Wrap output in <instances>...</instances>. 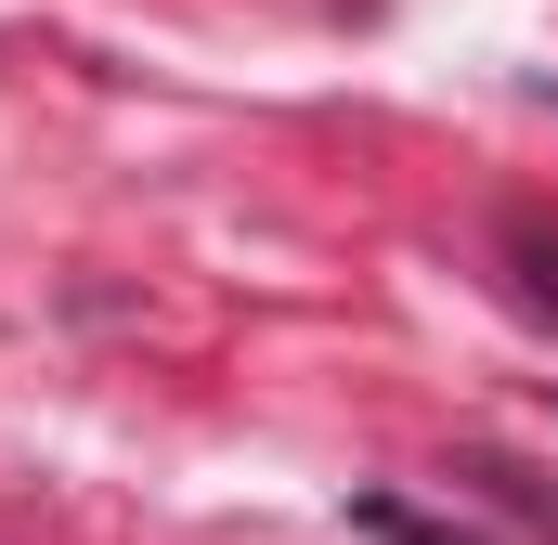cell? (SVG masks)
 <instances>
[{"instance_id":"cell-1","label":"cell","mask_w":558,"mask_h":545,"mask_svg":"<svg viewBox=\"0 0 558 545\" xmlns=\"http://www.w3.org/2000/svg\"><path fill=\"white\" fill-rule=\"evenodd\" d=\"M351 520H364V533H377V545H481V533H454V520H416L403 494H364Z\"/></svg>"}]
</instances>
